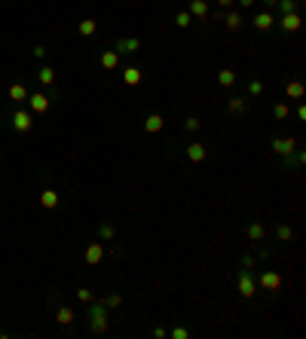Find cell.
<instances>
[{
	"label": "cell",
	"instance_id": "cell-8",
	"mask_svg": "<svg viewBox=\"0 0 306 339\" xmlns=\"http://www.w3.org/2000/svg\"><path fill=\"white\" fill-rule=\"evenodd\" d=\"M187 12L193 15V19H199V22H208V15H211V9H208V0H190Z\"/></svg>",
	"mask_w": 306,
	"mask_h": 339
},
{
	"label": "cell",
	"instance_id": "cell-12",
	"mask_svg": "<svg viewBox=\"0 0 306 339\" xmlns=\"http://www.w3.org/2000/svg\"><path fill=\"white\" fill-rule=\"evenodd\" d=\"M205 156H208V150H205V144H199V141H193V144L187 147V159H190V162H205Z\"/></svg>",
	"mask_w": 306,
	"mask_h": 339
},
{
	"label": "cell",
	"instance_id": "cell-15",
	"mask_svg": "<svg viewBox=\"0 0 306 339\" xmlns=\"http://www.w3.org/2000/svg\"><path fill=\"white\" fill-rule=\"evenodd\" d=\"M303 162H306V150H303L300 144L294 147V153H291V156H285V165H288V168H300Z\"/></svg>",
	"mask_w": 306,
	"mask_h": 339
},
{
	"label": "cell",
	"instance_id": "cell-39",
	"mask_svg": "<svg viewBox=\"0 0 306 339\" xmlns=\"http://www.w3.org/2000/svg\"><path fill=\"white\" fill-rule=\"evenodd\" d=\"M153 336H156V339H166L169 333H166V327H153Z\"/></svg>",
	"mask_w": 306,
	"mask_h": 339
},
{
	"label": "cell",
	"instance_id": "cell-30",
	"mask_svg": "<svg viewBox=\"0 0 306 339\" xmlns=\"http://www.w3.org/2000/svg\"><path fill=\"white\" fill-rule=\"evenodd\" d=\"M276 6H279L282 12H297V9H300V0H276Z\"/></svg>",
	"mask_w": 306,
	"mask_h": 339
},
{
	"label": "cell",
	"instance_id": "cell-11",
	"mask_svg": "<svg viewBox=\"0 0 306 339\" xmlns=\"http://www.w3.org/2000/svg\"><path fill=\"white\" fill-rule=\"evenodd\" d=\"M163 129H166V119H163V113H150L147 119H144V132L156 135V132H163Z\"/></svg>",
	"mask_w": 306,
	"mask_h": 339
},
{
	"label": "cell",
	"instance_id": "cell-9",
	"mask_svg": "<svg viewBox=\"0 0 306 339\" xmlns=\"http://www.w3.org/2000/svg\"><path fill=\"white\" fill-rule=\"evenodd\" d=\"M83 260H86L89 266H95V263H101V260H104V244H101V242H92V244L86 247V254H83Z\"/></svg>",
	"mask_w": 306,
	"mask_h": 339
},
{
	"label": "cell",
	"instance_id": "cell-33",
	"mask_svg": "<svg viewBox=\"0 0 306 339\" xmlns=\"http://www.w3.org/2000/svg\"><path fill=\"white\" fill-rule=\"evenodd\" d=\"M190 22H193V15H190L187 9H181V12L175 15V25H178V28H190Z\"/></svg>",
	"mask_w": 306,
	"mask_h": 339
},
{
	"label": "cell",
	"instance_id": "cell-31",
	"mask_svg": "<svg viewBox=\"0 0 306 339\" xmlns=\"http://www.w3.org/2000/svg\"><path fill=\"white\" fill-rule=\"evenodd\" d=\"M288 113H291V110H288V101H279V104L273 107V116H276L279 122H285V119H288Z\"/></svg>",
	"mask_w": 306,
	"mask_h": 339
},
{
	"label": "cell",
	"instance_id": "cell-1",
	"mask_svg": "<svg viewBox=\"0 0 306 339\" xmlns=\"http://www.w3.org/2000/svg\"><path fill=\"white\" fill-rule=\"evenodd\" d=\"M89 330H92V333H107V327H111V318H107V309L101 306V302L98 299H92V302H89Z\"/></svg>",
	"mask_w": 306,
	"mask_h": 339
},
{
	"label": "cell",
	"instance_id": "cell-10",
	"mask_svg": "<svg viewBox=\"0 0 306 339\" xmlns=\"http://www.w3.org/2000/svg\"><path fill=\"white\" fill-rule=\"evenodd\" d=\"M300 25H303V19H300L297 12H285V15H282V31H285V34H297Z\"/></svg>",
	"mask_w": 306,
	"mask_h": 339
},
{
	"label": "cell",
	"instance_id": "cell-21",
	"mask_svg": "<svg viewBox=\"0 0 306 339\" xmlns=\"http://www.w3.org/2000/svg\"><path fill=\"white\" fill-rule=\"evenodd\" d=\"M40 205H43L46 211H52V208L59 205V193H56V190H43V193H40Z\"/></svg>",
	"mask_w": 306,
	"mask_h": 339
},
{
	"label": "cell",
	"instance_id": "cell-2",
	"mask_svg": "<svg viewBox=\"0 0 306 339\" xmlns=\"http://www.w3.org/2000/svg\"><path fill=\"white\" fill-rule=\"evenodd\" d=\"M236 291H239V296L242 299H254L257 296V278H254V269H239V275H236Z\"/></svg>",
	"mask_w": 306,
	"mask_h": 339
},
{
	"label": "cell",
	"instance_id": "cell-18",
	"mask_svg": "<svg viewBox=\"0 0 306 339\" xmlns=\"http://www.w3.org/2000/svg\"><path fill=\"white\" fill-rule=\"evenodd\" d=\"M6 92H9V98H12L15 104H25V101H28V89H25L22 83H12Z\"/></svg>",
	"mask_w": 306,
	"mask_h": 339
},
{
	"label": "cell",
	"instance_id": "cell-19",
	"mask_svg": "<svg viewBox=\"0 0 306 339\" xmlns=\"http://www.w3.org/2000/svg\"><path fill=\"white\" fill-rule=\"evenodd\" d=\"M224 22H227V31H233V34L245 28V19H242L239 12H227V15H224Z\"/></svg>",
	"mask_w": 306,
	"mask_h": 339
},
{
	"label": "cell",
	"instance_id": "cell-4",
	"mask_svg": "<svg viewBox=\"0 0 306 339\" xmlns=\"http://www.w3.org/2000/svg\"><path fill=\"white\" fill-rule=\"evenodd\" d=\"M114 52L117 55H135V52H141V37H120L114 43Z\"/></svg>",
	"mask_w": 306,
	"mask_h": 339
},
{
	"label": "cell",
	"instance_id": "cell-27",
	"mask_svg": "<svg viewBox=\"0 0 306 339\" xmlns=\"http://www.w3.org/2000/svg\"><path fill=\"white\" fill-rule=\"evenodd\" d=\"M77 31H80V37H92V34L98 31V25H95V19H83Z\"/></svg>",
	"mask_w": 306,
	"mask_h": 339
},
{
	"label": "cell",
	"instance_id": "cell-14",
	"mask_svg": "<svg viewBox=\"0 0 306 339\" xmlns=\"http://www.w3.org/2000/svg\"><path fill=\"white\" fill-rule=\"evenodd\" d=\"M251 25H254L257 31H269V28L276 25V19H273V12H266V9H263V12L254 15V22H251Z\"/></svg>",
	"mask_w": 306,
	"mask_h": 339
},
{
	"label": "cell",
	"instance_id": "cell-23",
	"mask_svg": "<svg viewBox=\"0 0 306 339\" xmlns=\"http://www.w3.org/2000/svg\"><path fill=\"white\" fill-rule=\"evenodd\" d=\"M98 239H101V242H114V239H117V229H114V223H107V220H104V223L98 226Z\"/></svg>",
	"mask_w": 306,
	"mask_h": 339
},
{
	"label": "cell",
	"instance_id": "cell-41",
	"mask_svg": "<svg viewBox=\"0 0 306 339\" xmlns=\"http://www.w3.org/2000/svg\"><path fill=\"white\" fill-rule=\"evenodd\" d=\"M257 0H239V6H254Z\"/></svg>",
	"mask_w": 306,
	"mask_h": 339
},
{
	"label": "cell",
	"instance_id": "cell-17",
	"mask_svg": "<svg viewBox=\"0 0 306 339\" xmlns=\"http://www.w3.org/2000/svg\"><path fill=\"white\" fill-rule=\"evenodd\" d=\"M101 67H104V70H117V67H120V55H117L114 49H104V52H101Z\"/></svg>",
	"mask_w": 306,
	"mask_h": 339
},
{
	"label": "cell",
	"instance_id": "cell-29",
	"mask_svg": "<svg viewBox=\"0 0 306 339\" xmlns=\"http://www.w3.org/2000/svg\"><path fill=\"white\" fill-rule=\"evenodd\" d=\"M276 239H279V242H291V239H294V229L288 226V223H279V226H276Z\"/></svg>",
	"mask_w": 306,
	"mask_h": 339
},
{
	"label": "cell",
	"instance_id": "cell-13",
	"mask_svg": "<svg viewBox=\"0 0 306 339\" xmlns=\"http://www.w3.org/2000/svg\"><path fill=\"white\" fill-rule=\"evenodd\" d=\"M245 236H248V242H254V244H257V242H263V236H266V226L254 220V223H248V229H245Z\"/></svg>",
	"mask_w": 306,
	"mask_h": 339
},
{
	"label": "cell",
	"instance_id": "cell-38",
	"mask_svg": "<svg viewBox=\"0 0 306 339\" xmlns=\"http://www.w3.org/2000/svg\"><path fill=\"white\" fill-rule=\"evenodd\" d=\"M31 52H34V58H46V46H34Z\"/></svg>",
	"mask_w": 306,
	"mask_h": 339
},
{
	"label": "cell",
	"instance_id": "cell-40",
	"mask_svg": "<svg viewBox=\"0 0 306 339\" xmlns=\"http://www.w3.org/2000/svg\"><path fill=\"white\" fill-rule=\"evenodd\" d=\"M214 3H218V6H221V9H230V6H233V3H236V0H214Z\"/></svg>",
	"mask_w": 306,
	"mask_h": 339
},
{
	"label": "cell",
	"instance_id": "cell-32",
	"mask_svg": "<svg viewBox=\"0 0 306 339\" xmlns=\"http://www.w3.org/2000/svg\"><path fill=\"white\" fill-rule=\"evenodd\" d=\"M245 107H248L245 98H230V101H227V110H230V113H242Z\"/></svg>",
	"mask_w": 306,
	"mask_h": 339
},
{
	"label": "cell",
	"instance_id": "cell-24",
	"mask_svg": "<svg viewBox=\"0 0 306 339\" xmlns=\"http://www.w3.org/2000/svg\"><path fill=\"white\" fill-rule=\"evenodd\" d=\"M37 80H40L43 86H52V83H56V70H52L49 64H43V67L37 70Z\"/></svg>",
	"mask_w": 306,
	"mask_h": 339
},
{
	"label": "cell",
	"instance_id": "cell-37",
	"mask_svg": "<svg viewBox=\"0 0 306 339\" xmlns=\"http://www.w3.org/2000/svg\"><path fill=\"white\" fill-rule=\"evenodd\" d=\"M254 263H257V260L251 257V254H245V257H242V266H245V269H254Z\"/></svg>",
	"mask_w": 306,
	"mask_h": 339
},
{
	"label": "cell",
	"instance_id": "cell-3",
	"mask_svg": "<svg viewBox=\"0 0 306 339\" xmlns=\"http://www.w3.org/2000/svg\"><path fill=\"white\" fill-rule=\"evenodd\" d=\"M254 278H257V291H269V293H276V291L282 288V281H285V278H282L279 272H273V269H263V272H257Z\"/></svg>",
	"mask_w": 306,
	"mask_h": 339
},
{
	"label": "cell",
	"instance_id": "cell-5",
	"mask_svg": "<svg viewBox=\"0 0 306 339\" xmlns=\"http://www.w3.org/2000/svg\"><path fill=\"white\" fill-rule=\"evenodd\" d=\"M12 129H15V132H22V135L31 132V129H34V113H28V110H15V113H12Z\"/></svg>",
	"mask_w": 306,
	"mask_h": 339
},
{
	"label": "cell",
	"instance_id": "cell-20",
	"mask_svg": "<svg viewBox=\"0 0 306 339\" xmlns=\"http://www.w3.org/2000/svg\"><path fill=\"white\" fill-rule=\"evenodd\" d=\"M141 67H125L122 70V80H125V86H141Z\"/></svg>",
	"mask_w": 306,
	"mask_h": 339
},
{
	"label": "cell",
	"instance_id": "cell-16",
	"mask_svg": "<svg viewBox=\"0 0 306 339\" xmlns=\"http://www.w3.org/2000/svg\"><path fill=\"white\" fill-rule=\"evenodd\" d=\"M303 92H306V89H303V83H300V80H288V83H285V95H288V98L300 101V98H303Z\"/></svg>",
	"mask_w": 306,
	"mask_h": 339
},
{
	"label": "cell",
	"instance_id": "cell-26",
	"mask_svg": "<svg viewBox=\"0 0 306 339\" xmlns=\"http://www.w3.org/2000/svg\"><path fill=\"white\" fill-rule=\"evenodd\" d=\"M98 302H101L104 309H120V306H122V296H120V293H107V296H101Z\"/></svg>",
	"mask_w": 306,
	"mask_h": 339
},
{
	"label": "cell",
	"instance_id": "cell-25",
	"mask_svg": "<svg viewBox=\"0 0 306 339\" xmlns=\"http://www.w3.org/2000/svg\"><path fill=\"white\" fill-rule=\"evenodd\" d=\"M56 321L61 327H67V324H74V312H70L67 306H59V312H56Z\"/></svg>",
	"mask_w": 306,
	"mask_h": 339
},
{
	"label": "cell",
	"instance_id": "cell-7",
	"mask_svg": "<svg viewBox=\"0 0 306 339\" xmlns=\"http://www.w3.org/2000/svg\"><path fill=\"white\" fill-rule=\"evenodd\" d=\"M297 144H300L297 138H273V150H276V153H279L282 159H285V156H291Z\"/></svg>",
	"mask_w": 306,
	"mask_h": 339
},
{
	"label": "cell",
	"instance_id": "cell-34",
	"mask_svg": "<svg viewBox=\"0 0 306 339\" xmlns=\"http://www.w3.org/2000/svg\"><path fill=\"white\" fill-rule=\"evenodd\" d=\"M77 299H80V302H86V306H89V302L95 299V293L89 291V288H80V291H77Z\"/></svg>",
	"mask_w": 306,
	"mask_h": 339
},
{
	"label": "cell",
	"instance_id": "cell-22",
	"mask_svg": "<svg viewBox=\"0 0 306 339\" xmlns=\"http://www.w3.org/2000/svg\"><path fill=\"white\" fill-rule=\"evenodd\" d=\"M236 70H230V67H224V70H218V83L224 86V89H230V86H236Z\"/></svg>",
	"mask_w": 306,
	"mask_h": 339
},
{
	"label": "cell",
	"instance_id": "cell-28",
	"mask_svg": "<svg viewBox=\"0 0 306 339\" xmlns=\"http://www.w3.org/2000/svg\"><path fill=\"white\" fill-rule=\"evenodd\" d=\"M199 129H202V119H199V116H187V119H184V132H187V135H196Z\"/></svg>",
	"mask_w": 306,
	"mask_h": 339
},
{
	"label": "cell",
	"instance_id": "cell-6",
	"mask_svg": "<svg viewBox=\"0 0 306 339\" xmlns=\"http://www.w3.org/2000/svg\"><path fill=\"white\" fill-rule=\"evenodd\" d=\"M49 104H52V98H49V95H43V92L28 95V107H31V113H46V110H49Z\"/></svg>",
	"mask_w": 306,
	"mask_h": 339
},
{
	"label": "cell",
	"instance_id": "cell-36",
	"mask_svg": "<svg viewBox=\"0 0 306 339\" xmlns=\"http://www.w3.org/2000/svg\"><path fill=\"white\" fill-rule=\"evenodd\" d=\"M169 336H172V339H187V336H190V330H187V327H175Z\"/></svg>",
	"mask_w": 306,
	"mask_h": 339
},
{
	"label": "cell",
	"instance_id": "cell-35",
	"mask_svg": "<svg viewBox=\"0 0 306 339\" xmlns=\"http://www.w3.org/2000/svg\"><path fill=\"white\" fill-rule=\"evenodd\" d=\"M248 95H254V98L263 95V83H260V80H251V83H248Z\"/></svg>",
	"mask_w": 306,
	"mask_h": 339
}]
</instances>
